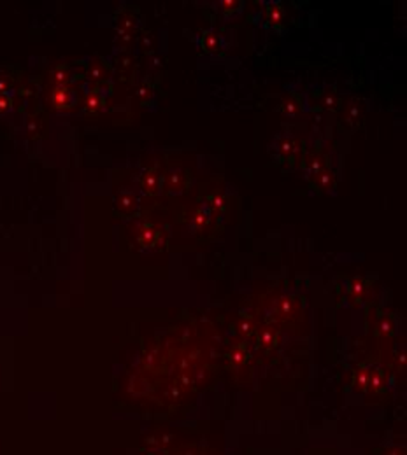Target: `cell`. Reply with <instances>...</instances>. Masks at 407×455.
I'll use <instances>...</instances> for the list:
<instances>
[{
  "label": "cell",
  "instance_id": "obj_1",
  "mask_svg": "<svg viewBox=\"0 0 407 455\" xmlns=\"http://www.w3.org/2000/svg\"><path fill=\"white\" fill-rule=\"evenodd\" d=\"M281 7L279 6H270L268 7V18H270V21H274V23H279L281 19Z\"/></svg>",
  "mask_w": 407,
  "mask_h": 455
},
{
  "label": "cell",
  "instance_id": "obj_2",
  "mask_svg": "<svg viewBox=\"0 0 407 455\" xmlns=\"http://www.w3.org/2000/svg\"><path fill=\"white\" fill-rule=\"evenodd\" d=\"M323 105H326V107H335V105H337V96L335 95H326V98H325V104Z\"/></svg>",
  "mask_w": 407,
  "mask_h": 455
}]
</instances>
